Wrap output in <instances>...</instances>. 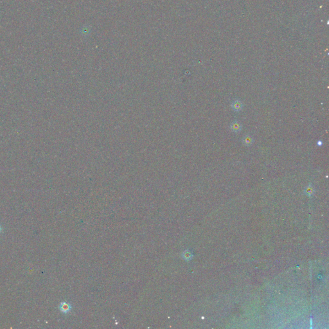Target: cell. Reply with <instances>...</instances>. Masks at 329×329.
Listing matches in <instances>:
<instances>
[{
  "instance_id": "5b68a950",
  "label": "cell",
  "mask_w": 329,
  "mask_h": 329,
  "mask_svg": "<svg viewBox=\"0 0 329 329\" xmlns=\"http://www.w3.org/2000/svg\"><path fill=\"white\" fill-rule=\"evenodd\" d=\"M1 231H2V228H1V226H0V232H1Z\"/></svg>"
},
{
  "instance_id": "277c9868",
  "label": "cell",
  "mask_w": 329,
  "mask_h": 329,
  "mask_svg": "<svg viewBox=\"0 0 329 329\" xmlns=\"http://www.w3.org/2000/svg\"><path fill=\"white\" fill-rule=\"evenodd\" d=\"M253 142V138L250 136H246L242 139V143L245 145L246 146H249L251 145Z\"/></svg>"
},
{
  "instance_id": "6da1fadb",
  "label": "cell",
  "mask_w": 329,
  "mask_h": 329,
  "mask_svg": "<svg viewBox=\"0 0 329 329\" xmlns=\"http://www.w3.org/2000/svg\"><path fill=\"white\" fill-rule=\"evenodd\" d=\"M59 309L63 313H68L71 310V306L67 302H62L59 305Z\"/></svg>"
},
{
  "instance_id": "3957f363",
  "label": "cell",
  "mask_w": 329,
  "mask_h": 329,
  "mask_svg": "<svg viewBox=\"0 0 329 329\" xmlns=\"http://www.w3.org/2000/svg\"><path fill=\"white\" fill-rule=\"evenodd\" d=\"M231 129H232V130L233 132L239 133L241 130L242 125H241V124L239 122L234 121V122H232V123L231 125Z\"/></svg>"
},
{
  "instance_id": "7a4b0ae2",
  "label": "cell",
  "mask_w": 329,
  "mask_h": 329,
  "mask_svg": "<svg viewBox=\"0 0 329 329\" xmlns=\"http://www.w3.org/2000/svg\"><path fill=\"white\" fill-rule=\"evenodd\" d=\"M232 107L235 111L239 112L242 109L243 104L240 101H235L232 104Z\"/></svg>"
}]
</instances>
